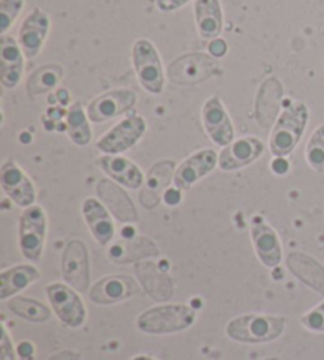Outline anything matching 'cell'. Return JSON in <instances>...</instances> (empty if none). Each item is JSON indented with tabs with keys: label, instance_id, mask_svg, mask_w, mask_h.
<instances>
[{
	"label": "cell",
	"instance_id": "1f68e13d",
	"mask_svg": "<svg viewBox=\"0 0 324 360\" xmlns=\"http://www.w3.org/2000/svg\"><path fill=\"white\" fill-rule=\"evenodd\" d=\"M189 2H190V0H157V8L160 11L171 13V11H176L179 8H182V6L187 5Z\"/></svg>",
	"mask_w": 324,
	"mask_h": 360
},
{
	"label": "cell",
	"instance_id": "ac0fdd59",
	"mask_svg": "<svg viewBox=\"0 0 324 360\" xmlns=\"http://www.w3.org/2000/svg\"><path fill=\"white\" fill-rule=\"evenodd\" d=\"M24 73V53L13 37L2 35L0 40V82L4 89L19 86Z\"/></svg>",
	"mask_w": 324,
	"mask_h": 360
},
{
	"label": "cell",
	"instance_id": "d6a6232c",
	"mask_svg": "<svg viewBox=\"0 0 324 360\" xmlns=\"http://www.w3.org/2000/svg\"><path fill=\"white\" fill-rule=\"evenodd\" d=\"M226 51H228V44H226V41L222 40V38H216V40H211L209 53H211L212 57L220 59V57H223L226 54Z\"/></svg>",
	"mask_w": 324,
	"mask_h": 360
},
{
	"label": "cell",
	"instance_id": "7c38bea8",
	"mask_svg": "<svg viewBox=\"0 0 324 360\" xmlns=\"http://www.w3.org/2000/svg\"><path fill=\"white\" fill-rule=\"evenodd\" d=\"M0 185L5 195L19 207L27 209L35 204L37 190L34 182L11 160L5 162L0 168Z\"/></svg>",
	"mask_w": 324,
	"mask_h": 360
},
{
	"label": "cell",
	"instance_id": "f1b7e54d",
	"mask_svg": "<svg viewBox=\"0 0 324 360\" xmlns=\"http://www.w3.org/2000/svg\"><path fill=\"white\" fill-rule=\"evenodd\" d=\"M24 6V0H0V35H6Z\"/></svg>",
	"mask_w": 324,
	"mask_h": 360
},
{
	"label": "cell",
	"instance_id": "5bb4252c",
	"mask_svg": "<svg viewBox=\"0 0 324 360\" xmlns=\"http://www.w3.org/2000/svg\"><path fill=\"white\" fill-rule=\"evenodd\" d=\"M141 288L133 278L125 275L106 276L90 288L89 297L96 305H113L139 294Z\"/></svg>",
	"mask_w": 324,
	"mask_h": 360
},
{
	"label": "cell",
	"instance_id": "8fae6325",
	"mask_svg": "<svg viewBox=\"0 0 324 360\" xmlns=\"http://www.w3.org/2000/svg\"><path fill=\"white\" fill-rule=\"evenodd\" d=\"M136 94L130 89H118L96 96L87 106L89 120L94 124L113 120L135 106Z\"/></svg>",
	"mask_w": 324,
	"mask_h": 360
},
{
	"label": "cell",
	"instance_id": "d6986e66",
	"mask_svg": "<svg viewBox=\"0 0 324 360\" xmlns=\"http://www.w3.org/2000/svg\"><path fill=\"white\" fill-rule=\"evenodd\" d=\"M82 217L94 239L101 247H106L114 239V221L105 204L95 198H86L82 201Z\"/></svg>",
	"mask_w": 324,
	"mask_h": 360
},
{
	"label": "cell",
	"instance_id": "ba28073f",
	"mask_svg": "<svg viewBox=\"0 0 324 360\" xmlns=\"http://www.w3.org/2000/svg\"><path fill=\"white\" fill-rule=\"evenodd\" d=\"M146 130L147 124L144 117L136 114L128 115L96 141V149L106 155H120L138 144Z\"/></svg>",
	"mask_w": 324,
	"mask_h": 360
},
{
	"label": "cell",
	"instance_id": "5b68a950",
	"mask_svg": "<svg viewBox=\"0 0 324 360\" xmlns=\"http://www.w3.org/2000/svg\"><path fill=\"white\" fill-rule=\"evenodd\" d=\"M220 73V63L216 57L192 53L174 60L168 67V79L176 86H197Z\"/></svg>",
	"mask_w": 324,
	"mask_h": 360
},
{
	"label": "cell",
	"instance_id": "8992f818",
	"mask_svg": "<svg viewBox=\"0 0 324 360\" xmlns=\"http://www.w3.org/2000/svg\"><path fill=\"white\" fill-rule=\"evenodd\" d=\"M48 218L42 205H30L19 217V250L25 259L42 258L46 240Z\"/></svg>",
	"mask_w": 324,
	"mask_h": 360
},
{
	"label": "cell",
	"instance_id": "4fadbf2b",
	"mask_svg": "<svg viewBox=\"0 0 324 360\" xmlns=\"http://www.w3.org/2000/svg\"><path fill=\"white\" fill-rule=\"evenodd\" d=\"M250 237L255 253L264 267L274 269L282 262V243L278 234L261 217H255L250 224Z\"/></svg>",
	"mask_w": 324,
	"mask_h": 360
},
{
	"label": "cell",
	"instance_id": "44dd1931",
	"mask_svg": "<svg viewBox=\"0 0 324 360\" xmlns=\"http://www.w3.org/2000/svg\"><path fill=\"white\" fill-rule=\"evenodd\" d=\"M96 193L103 202L108 205L111 214L122 223H136L138 221V214L125 191L114 185L111 180H100L96 185Z\"/></svg>",
	"mask_w": 324,
	"mask_h": 360
},
{
	"label": "cell",
	"instance_id": "6da1fadb",
	"mask_svg": "<svg viewBox=\"0 0 324 360\" xmlns=\"http://www.w3.org/2000/svg\"><path fill=\"white\" fill-rule=\"evenodd\" d=\"M309 108L306 103L294 101L283 109L270 133L269 150L274 157H288L294 152L306 133L309 124Z\"/></svg>",
	"mask_w": 324,
	"mask_h": 360
},
{
	"label": "cell",
	"instance_id": "4dcf8cb0",
	"mask_svg": "<svg viewBox=\"0 0 324 360\" xmlns=\"http://www.w3.org/2000/svg\"><path fill=\"white\" fill-rule=\"evenodd\" d=\"M2 338H0V360H16V351L6 330V326L2 323Z\"/></svg>",
	"mask_w": 324,
	"mask_h": 360
},
{
	"label": "cell",
	"instance_id": "e0dca14e",
	"mask_svg": "<svg viewBox=\"0 0 324 360\" xmlns=\"http://www.w3.org/2000/svg\"><path fill=\"white\" fill-rule=\"evenodd\" d=\"M264 144L258 138H241L223 147L218 155V168L230 172L245 168L263 155Z\"/></svg>",
	"mask_w": 324,
	"mask_h": 360
},
{
	"label": "cell",
	"instance_id": "cb8c5ba5",
	"mask_svg": "<svg viewBox=\"0 0 324 360\" xmlns=\"http://www.w3.org/2000/svg\"><path fill=\"white\" fill-rule=\"evenodd\" d=\"M42 278L40 269L32 264H18L5 269L0 274V300H8L18 292L24 291L32 283Z\"/></svg>",
	"mask_w": 324,
	"mask_h": 360
},
{
	"label": "cell",
	"instance_id": "3957f363",
	"mask_svg": "<svg viewBox=\"0 0 324 360\" xmlns=\"http://www.w3.org/2000/svg\"><path fill=\"white\" fill-rule=\"evenodd\" d=\"M197 319V310L193 307L157 305L139 314L136 319L138 329L149 335H171L190 329Z\"/></svg>",
	"mask_w": 324,
	"mask_h": 360
},
{
	"label": "cell",
	"instance_id": "7a4b0ae2",
	"mask_svg": "<svg viewBox=\"0 0 324 360\" xmlns=\"http://www.w3.org/2000/svg\"><path fill=\"white\" fill-rule=\"evenodd\" d=\"M287 326L283 316L270 314H242L232 318L225 327L226 335L237 343L263 345L280 338Z\"/></svg>",
	"mask_w": 324,
	"mask_h": 360
},
{
	"label": "cell",
	"instance_id": "8d00e7d4",
	"mask_svg": "<svg viewBox=\"0 0 324 360\" xmlns=\"http://www.w3.org/2000/svg\"><path fill=\"white\" fill-rule=\"evenodd\" d=\"M80 354L73 351H62V352H57L53 357H49L48 360H80Z\"/></svg>",
	"mask_w": 324,
	"mask_h": 360
},
{
	"label": "cell",
	"instance_id": "9c48e42d",
	"mask_svg": "<svg viewBox=\"0 0 324 360\" xmlns=\"http://www.w3.org/2000/svg\"><path fill=\"white\" fill-rule=\"evenodd\" d=\"M61 267L68 286L81 294L90 291V258L86 243L80 239L70 240L62 252Z\"/></svg>",
	"mask_w": 324,
	"mask_h": 360
},
{
	"label": "cell",
	"instance_id": "ab89813d",
	"mask_svg": "<svg viewBox=\"0 0 324 360\" xmlns=\"http://www.w3.org/2000/svg\"><path fill=\"white\" fill-rule=\"evenodd\" d=\"M266 360H278L277 357H269V359H266Z\"/></svg>",
	"mask_w": 324,
	"mask_h": 360
},
{
	"label": "cell",
	"instance_id": "484cf974",
	"mask_svg": "<svg viewBox=\"0 0 324 360\" xmlns=\"http://www.w3.org/2000/svg\"><path fill=\"white\" fill-rule=\"evenodd\" d=\"M6 307L13 314L24 321H29V323L42 324L51 319V310L40 300L19 295V297H11Z\"/></svg>",
	"mask_w": 324,
	"mask_h": 360
},
{
	"label": "cell",
	"instance_id": "d4e9b609",
	"mask_svg": "<svg viewBox=\"0 0 324 360\" xmlns=\"http://www.w3.org/2000/svg\"><path fill=\"white\" fill-rule=\"evenodd\" d=\"M65 127H67L68 138L73 144L84 147L92 139V128L89 125L87 111H84L81 103L71 105L65 117Z\"/></svg>",
	"mask_w": 324,
	"mask_h": 360
},
{
	"label": "cell",
	"instance_id": "7402d4cb",
	"mask_svg": "<svg viewBox=\"0 0 324 360\" xmlns=\"http://www.w3.org/2000/svg\"><path fill=\"white\" fill-rule=\"evenodd\" d=\"M287 267L307 288L324 295V267L312 256L299 252L289 253L287 258Z\"/></svg>",
	"mask_w": 324,
	"mask_h": 360
},
{
	"label": "cell",
	"instance_id": "9a60e30c",
	"mask_svg": "<svg viewBox=\"0 0 324 360\" xmlns=\"http://www.w3.org/2000/svg\"><path fill=\"white\" fill-rule=\"evenodd\" d=\"M51 27L49 16L40 8H34L19 27L18 43L27 59H35L42 53Z\"/></svg>",
	"mask_w": 324,
	"mask_h": 360
},
{
	"label": "cell",
	"instance_id": "4316f807",
	"mask_svg": "<svg viewBox=\"0 0 324 360\" xmlns=\"http://www.w3.org/2000/svg\"><path fill=\"white\" fill-rule=\"evenodd\" d=\"M62 78L63 68L61 65H56V63H53V65H44L30 75L25 89H27V94L34 98L37 95H43L56 89L59 86Z\"/></svg>",
	"mask_w": 324,
	"mask_h": 360
},
{
	"label": "cell",
	"instance_id": "52a82bcc",
	"mask_svg": "<svg viewBox=\"0 0 324 360\" xmlns=\"http://www.w3.org/2000/svg\"><path fill=\"white\" fill-rule=\"evenodd\" d=\"M46 295L51 308L63 326L70 329H77L86 323V307L76 289L63 285V283H51L46 286Z\"/></svg>",
	"mask_w": 324,
	"mask_h": 360
},
{
	"label": "cell",
	"instance_id": "d590c367",
	"mask_svg": "<svg viewBox=\"0 0 324 360\" xmlns=\"http://www.w3.org/2000/svg\"><path fill=\"white\" fill-rule=\"evenodd\" d=\"M165 202L170 205H176L180 202V190L179 188H171L165 191Z\"/></svg>",
	"mask_w": 324,
	"mask_h": 360
},
{
	"label": "cell",
	"instance_id": "2e32d148",
	"mask_svg": "<svg viewBox=\"0 0 324 360\" xmlns=\"http://www.w3.org/2000/svg\"><path fill=\"white\" fill-rule=\"evenodd\" d=\"M218 155L211 149L199 150L185 158L174 171V186L179 190H189L192 186L216 169Z\"/></svg>",
	"mask_w": 324,
	"mask_h": 360
},
{
	"label": "cell",
	"instance_id": "277c9868",
	"mask_svg": "<svg viewBox=\"0 0 324 360\" xmlns=\"http://www.w3.org/2000/svg\"><path fill=\"white\" fill-rule=\"evenodd\" d=\"M132 60L139 84L146 92L158 95L165 87V72L160 56L154 43L149 40H136L132 48Z\"/></svg>",
	"mask_w": 324,
	"mask_h": 360
},
{
	"label": "cell",
	"instance_id": "83f0119b",
	"mask_svg": "<svg viewBox=\"0 0 324 360\" xmlns=\"http://www.w3.org/2000/svg\"><path fill=\"white\" fill-rule=\"evenodd\" d=\"M306 160L313 171H324V124L316 128L310 136L306 147Z\"/></svg>",
	"mask_w": 324,
	"mask_h": 360
},
{
	"label": "cell",
	"instance_id": "74e56055",
	"mask_svg": "<svg viewBox=\"0 0 324 360\" xmlns=\"http://www.w3.org/2000/svg\"><path fill=\"white\" fill-rule=\"evenodd\" d=\"M56 100H59V103H61L62 106L68 105V101H70V94H68V90H67V89H63V87H61V89L57 90V92H56Z\"/></svg>",
	"mask_w": 324,
	"mask_h": 360
},
{
	"label": "cell",
	"instance_id": "f546056e",
	"mask_svg": "<svg viewBox=\"0 0 324 360\" xmlns=\"http://www.w3.org/2000/svg\"><path fill=\"white\" fill-rule=\"evenodd\" d=\"M301 324L310 332H324V302H321L320 305L313 307L312 310L304 314L301 318Z\"/></svg>",
	"mask_w": 324,
	"mask_h": 360
},
{
	"label": "cell",
	"instance_id": "f35d334b",
	"mask_svg": "<svg viewBox=\"0 0 324 360\" xmlns=\"http://www.w3.org/2000/svg\"><path fill=\"white\" fill-rule=\"evenodd\" d=\"M132 360H157L151 356H135Z\"/></svg>",
	"mask_w": 324,
	"mask_h": 360
},
{
	"label": "cell",
	"instance_id": "836d02e7",
	"mask_svg": "<svg viewBox=\"0 0 324 360\" xmlns=\"http://www.w3.org/2000/svg\"><path fill=\"white\" fill-rule=\"evenodd\" d=\"M270 168L275 172V174L285 176L289 171V163L285 160V157H275L274 162H272V165H270Z\"/></svg>",
	"mask_w": 324,
	"mask_h": 360
},
{
	"label": "cell",
	"instance_id": "30bf717a",
	"mask_svg": "<svg viewBox=\"0 0 324 360\" xmlns=\"http://www.w3.org/2000/svg\"><path fill=\"white\" fill-rule=\"evenodd\" d=\"M201 120H203L207 136L213 144L226 147L235 141V127L218 96H211L206 100L201 111Z\"/></svg>",
	"mask_w": 324,
	"mask_h": 360
},
{
	"label": "cell",
	"instance_id": "603a6c76",
	"mask_svg": "<svg viewBox=\"0 0 324 360\" xmlns=\"http://www.w3.org/2000/svg\"><path fill=\"white\" fill-rule=\"evenodd\" d=\"M194 19L203 40H216L223 29V11L220 0H194Z\"/></svg>",
	"mask_w": 324,
	"mask_h": 360
},
{
	"label": "cell",
	"instance_id": "ffe728a7",
	"mask_svg": "<svg viewBox=\"0 0 324 360\" xmlns=\"http://www.w3.org/2000/svg\"><path fill=\"white\" fill-rule=\"evenodd\" d=\"M96 165L114 182L130 190H138L144 184V174L132 160L120 155H105L96 160Z\"/></svg>",
	"mask_w": 324,
	"mask_h": 360
},
{
	"label": "cell",
	"instance_id": "e575fe53",
	"mask_svg": "<svg viewBox=\"0 0 324 360\" xmlns=\"http://www.w3.org/2000/svg\"><path fill=\"white\" fill-rule=\"evenodd\" d=\"M34 352H35V348H34V345H32L30 342H21L19 343V346H18V354L21 356L23 359H32V356H34Z\"/></svg>",
	"mask_w": 324,
	"mask_h": 360
}]
</instances>
